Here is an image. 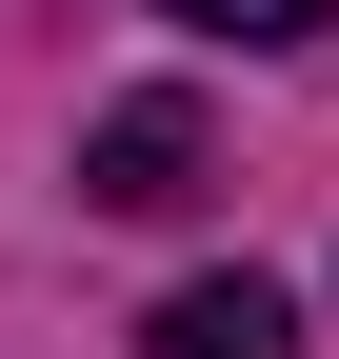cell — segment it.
<instances>
[{"instance_id": "cell-1", "label": "cell", "mask_w": 339, "mask_h": 359, "mask_svg": "<svg viewBox=\"0 0 339 359\" xmlns=\"http://www.w3.org/2000/svg\"><path fill=\"white\" fill-rule=\"evenodd\" d=\"M80 200L100 219H180L200 200V100H120L100 140H80Z\"/></svg>"}, {"instance_id": "cell-2", "label": "cell", "mask_w": 339, "mask_h": 359, "mask_svg": "<svg viewBox=\"0 0 339 359\" xmlns=\"http://www.w3.org/2000/svg\"><path fill=\"white\" fill-rule=\"evenodd\" d=\"M140 359H300V299H279L260 259H240V280H180L140 320Z\"/></svg>"}, {"instance_id": "cell-3", "label": "cell", "mask_w": 339, "mask_h": 359, "mask_svg": "<svg viewBox=\"0 0 339 359\" xmlns=\"http://www.w3.org/2000/svg\"><path fill=\"white\" fill-rule=\"evenodd\" d=\"M160 20H220V40H319L339 0H160Z\"/></svg>"}]
</instances>
